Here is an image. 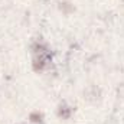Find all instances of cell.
<instances>
[{"label":"cell","mask_w":124,"mask_h":124,"mask_svg":"<svg viewBox=\"0 0 124 124\" xmlns=\"http://www.w3.org/2000/svg\"><path fill=\"white\" fill-rule=\"evenodd\" d=\"M51 61H52V55H51V52H49L45 46L36 45V46L33 48V68H35L36 71L45 69V68L49 65Z\"/></svg>","instance_id":"obj_1"},{"label":"cell","mask_w":124,"mask_h":124,"mask_svg":"<svg viewBox=\"0 0 124 124\" xmlns=\"http://www.w3.org/2000/svg\"><path fill=\"white\" fill-rule=\"evenodd\" d=\"M58 116L62 117V118H68L69 116H71V108L68 107V105H61L59 107V110H58Z\"/></svg>","instance_id":"obj_2"},{"label":"cell","mask_w":124,"mask_h":124,"mask_svg":"<svg viewBox=\"0 0 124 124\" xmlns=\"http://www.w3.org/2000/svg\"><path fill=\"white\" fill-rule=\"evenodd\" d=\"M31 120L32 121H35V123H40V121H42V116L38 114V113H35V114H32L31 116Z\"/></svg>","instance_id":"obj_3"}]
</instances>
